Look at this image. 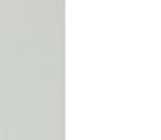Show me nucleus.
<instances>
[]
</instances>
